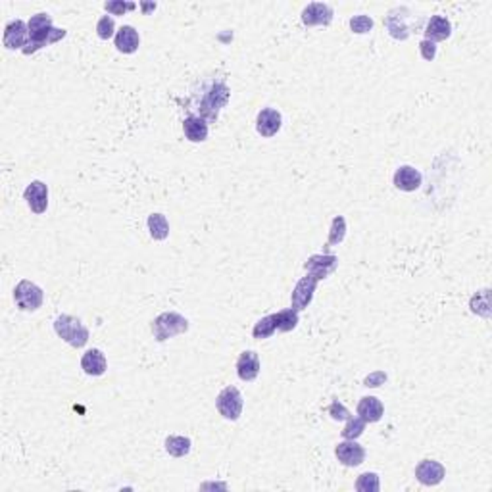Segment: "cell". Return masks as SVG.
Segmentation results:
<instances>
[{
    "label": "cell",
    "mask_w": 492,
    "mask_h": 492,
    "mask_svg": "<svg viewBox=\"0 0 492 492\" xmlns=\"http://www.w3.org/2000/svg\"><path fill=\"white\" fill-rule=\"evenodd\" d=\"M29 43L24 48V54L26 56H31L37 51H41L44 46H51V44L58 43L62 41L68 31L66 29H58V27L52 26V17L51 14L46 12H41V14H35L31 19H29Z\"/></svg>",
    "instance_id": "6da1fadb"
},
{
    "label": "cell",
    "mask_w": 492,
    "mask_h": 492,
    "mask_svg": "<svg viewBox=\"0 0 492 492\" xmlns=\"http://www.w3.org/2000/svg\"><path fill=\"white\" fill-rule=\"evenodd\" d=\"M229 86L225 85L224 81H210L200 89V98L197 102V110H199L200 118L208 121H216L221 108H225V104L229 102Z\"/></svg>",
    "instance_id": "7a4b0ae2"
},
{
    "label": "cell",
    "mask_w": 492,
    "mask_h": 492,
    "mask_svg": "<svg viewBox=\"0 0 492 492\" xmlns=\"http://www.w3.org/2000/svg\"><path fill=\"white\" fill-rule=\"evenodd\" d=\"M54 331L56 335L68 343L69 346L73 348H83V346L89 343V329L73 316H68V313H62L56 318L54 321Z\"/></svg>",
    "instance_id": "3957f363"
},
{
    "label": "cell",
    "mask_w": 492,
    "mask_h": 492,
    "mask_svg": "<svg viewBox=\"0 0 492 492\" xmlns=\"http://www.w3.org/2000/svg\"><path fill=\"white\" fill-rule=\"evenodd\" d=\"M150 329H152V335H154L156 340L164 343V340H170L177 335L187 333L189 331V321L177 311H164L152 321Z\"/></svg>",
    "instance_id": "277c9868"
},
{
    "label": "cell",
    "mask_w": 492,
    "mask_h": 492,
    "mask_svg": "<svg viewBox=\"0 0 492 492\" xmlns=\"http://www.w3.org/2000/svg\"><path fill=\"white\" fill-rule=\"evenodd\" d=\"M14 302L21 311H37L44 302L43 289L24 279L14 289Z\"/></svg>",
    "instance_id": "5b68a950"
},
{
    "label": "cell",
    "mask_w": 492,
    "mask_h": 492,
    "mask_svg": "<svg viewBox=\"0 0 492 492\" xmlns=\"http://www.w3.org/2000/svg\"><path fill=\"white\" fill-rule=\"evenodd\" d=\"M217 412L224 415L225 419L229 421H237L242 414L244 408V398H242L241 390L237 387H225L216 398Z\"/></svg>",
    "instance_id": "8992f818"
},
{
    "label": "cell",
    "mask_w": 492,
    "mask_h": 492,
    "mask_svg": "<svg viewBox=\"0 0 492 492\" xmlns=\"http://www.w3.org/2000/svg\"><path fill=\"white\" fill-rule=\"evenodd\" d=\"M412 17V12L406 6L390 10L389 16L385 17V26L389 29L390 37H394L398 41H406L408 37L412 35V24H408V19Z\"/></svg>",
    "instance_id": "52a82bcc"
},
{
    "label": "cell",
    "mask_w": 492,
    "mask_h": 492,
    "mask_svg": "<svg viewBox=\"0 0 492 492\" xmlns=\"http://www.w3.org/2000/svg\"><path fill=\"white\" fill-rule=\"evenodd\" d=\"M318 283H320V281L313 275H310V273L302 277L293 289V294H291V304H293V306H291V308H294L296 311L306 310L311 304V300H313V293H316V289H318Z\"/></svg>",
    "instance_id": "ba28073f"
},
{
    "label": "cell",
    "mask_w": 492,
    "mask_h": 492,
    "mask_svg": "<svg viewBox=\"0 0 492 492\" xmlns=\"http://www.w3.org/2000/svg\"><path fill=\"white\" fill-rule=\"evenodd\" d=\"M338 268V258L333 254H313L310 258L306 259L304 269L313 275L318 281L321 279H327L329 275L335 273V269Z\"/></svg>",
    "instance_id": "9c48e42d"
},
{
    "label": "cell",
    "mask_w": 492,
    "mask_h": 492,
    "mask_svg": "<svg viewBox=\"0 0 492 492\" xmlns=\"http://www.w3.org/2000/svg\"><path fill=\"white\" fill-rule=\"evenodd\" d=\"M446 477V469L435 459H421L415 467V479L425 486H437Z\"/></svg>",
    "instance_id": "30bf717a"
},
{
    "label": "cell",
    "mask_w": 492,
    "mask_h": 492,
    "mask_svg": "<svg viewBox=\"0 0 492 492\" xmlns=\"http://www.w3.org/2000/svg\"><path fill=\"white\" fill-rule=\"evenodd\" d=\"M29 43V27L26 21L16 19L4 27V46L8 51H24Z\"/></svg>",
    "instance_id": "8fae6325"
},
{
    "label": "cell",
    "mask_w": 492,
    "mask_h": 492,
    "mask_svg": "<svg viewBox=\"0 0 492 492\" xmlns=\"http://www.w3.org/2000/svg\"><path fill=\"white\" fill-rule=\"evenodd\" d=\"M24 199H26L27 206L31 208V212L41 216L48 208V187L43 181H31L24 192Z\"/></svg>",
    "instance_id": "7c38bea8"
},
{
    "label": "cell",
    "mask_w": 492,
    "mask_h": 492,
    "mask_svg": "<svg viewBox=\"0 0 492 492\" xmlns=\"http://www.w3.org/2000/svg\"><path fill=\"white\" fill-rule=\"evenodd\" d=\"M333 21V8L325 2H311L302 10V24L306 27L331 26Z\"/></svg>",
    "instance_id": "4fadbf2b"
},
{
    "label": "cell",
    "mask_w": 492,
    "mask_h": 492,
    "mask_svg": "<svg viewBox=\"0 0 492 492\" xmlns=\"http://www.w3.org/2000/svg\"><path fill=\"white\" fill-rule=\"evenodd\" d=\"M338 462L346 467H358L362 466L363 459H365V450L362 444H358L356 441H343L338 442L337 448H335Z\"/></svg>",
    "instance_id": "5bb4252c"
},
{
    "label": "cell",
    "mask_w": 492,
    "mask_h": 492,
    "mask_svg": "<svg viewBox=\"0 0 492 492\" xmlns=\"http://www.w3.org/2000/svg\"><path fill=\"white\" fill-rule=\"evenodd\" d=\"M283 125V118L275 108H264L256 118V131H258L262 137H275L279 129Z\"/></svg>",
    "instance_id": "9a60e30c"
},
{
    "label": "cell",
    "mask_w": 492,
    "mask_h": 492,
    "mask_svg": "<svg viewBox=\"0 0 492 492\" xmlns=\"http://www.w3.org/2000/svg\"><path fill=\"white\" fill-rule=\"evenodd\" d=\"M259 356L254 352V350H244L239 360H237V375L239 379L244 381V383H250L259 375Z\"/></svg>",
    "instance_id": "2e32d148"
},
{
    "label": "cell",
    "mask_w": 492,
    "mask_h": 492,
    "mask_svg": "<svg viewBox=\"0 0 492 492\" xmlns=\"http://www.w3.org/2000/svg\"><path fill=\"white\" fill-rule=\"evenodd\" d=\"M423 33L427 41L437 44L439 41H446L450 35H452V24H450V19L446 16L435 14V16H431V19L427 21Z\"/></svg>",
    "instance_id": "e0dca14e"
},
{
    "label": "cell",
    "mask_w": 492,
    "mask_h": 492,
    "mask_svg": "<svg viewBox=\"0 0 492 492\" xmlns=\"http://www.w3.org/2000/svg\"><path fill=\"white\" fill-rule=\"evenodd\" d=\"M421 179L423 177H421L419 170H415L412 165H400L394 173L392 183H394L397 189L404 190V192H414L421 187Z\"/></svg>",
    "instance_id": "ac0fdd59"
},
{
    "label": "cell",
    "mask_w": 492,
    "mask_h": 492,
    "mask_svg": "<svg viewBox=\"0 0 492 492\" xmlns=\"http://www.w3.org/2000/svg\"><path fill=\"white\" fill-rule=\"evenodd\" d=\"M81 367H83V372H85L86 375H91V377H100V375H104L106 370H108V362H106V356H104L102 350H98V348L86 350L83 358H81Z\"/></svg>",
    "instance_id": "d6986e66"
},
{
    "label": "cell",
    "mask_w": 492,
    "mask_h": 492,
    "mask_svg": "<svg viewBox=\"0 0 492 492\" xmlns=\"http://www.w3.org/2000/svg\"><path fill=\"white\" fill-rule=\"evenodd\" d=\"M356 414L360 415L365 423H377V421H381L383 414H385V406H383V402H381L379 398L363 397L358 402Z\"/></svg>",
    "instance_id": "ffe728a7"
},
{
    "label": "cell",
    "mask_w": 492,
    "mask_h": 492,
    "mask_svg": "<svg viewBox=\"0 0 492 492\" xmlns=\"http://www.w3.org/2000/svg\"><path fill=\"white\" fill-rule=\"evenodd\" d=\"M113 43H116V48L123 54H133V52L138 51L140 37H138V31L133 26H123L113 37Z\"/></svg>",
    "instance_id": "44dd1931"
},
{
    "label": "cell",
    "mask_w": 492,
    "mask_h": 492,
    "mask_svg": "<svg viewBox=\"0 0 492 492\" xmlns=\"http://www.w3.org/2000/svg\"><path fill=\"white\" fill-rule=\"evenodd\" d=\"M183 133L190 143H204L208 138V121L200 116H189L183 121Z\"/></svg>",
    "instance_id": "7402d4cb"
},
{
    "label": "cell",
    "mask_w": 492,
    "mask_h": 492,
    "mask_svg": "<svg viewBox=\"0 0 492 492\" xmlns=\"http://www.w3.org/2000/svg\"><path fill=\"white\" fill-rule=\"evenodd\" d=\"M164 446H165V452H167L170 456H173V458H183V456H187V454L190 452L192 442H190V439H187V437L172 435V437L165 439Z\"/></svg>",
    "instance_id": "603a6c76"
},
{
    "label": "cell",
    "mask_w": 492,
    "mask_h": 492,
    "mask_svg": "<svg viewBox=\"0 0 492 492\" xmlns=\"http://www.w3.org/2000/svg\"><path fill=\"white\" fill-rule=\"evenodd\" d=\"M148 231L154 241H165L170 235V224L162 214H152L148 216Z\"/></svg>",
    "instance_id": "cb8c5ba5"
},
{
    "label": "cell",
    "mask_w": 492,
    "mask_h": 492,
    "mask_svg": "<svg viewBox=\"0 0 492 492\" xmlns=\"http://www.w3.org/2000/svg\"><path fill=\"white\" fill-rule=\"evenodd\" d=\"M273 318H275L277 331H281V333H289V331L296 329L298 320H300V318H298V311L294 310V308H286V310L277 311V313H273Z\"/></svg>",
    "instance_id": "d4e9b609"
},
{
    "label": "cell",
    "mask_w": 492,
    "mask_h": 492,
    "mask_svg": "<svg viewBox=\"0 0 492 492\" xmlns=\"http://www.w3.org/2000/svg\"><path fill=\"white\" fill-rule=\"evenodd\" d=\"M365 425L367 423L363 421L360 415H350V417L346 419L345 429L340 431V435H343V439H346V441H356V439H360L363 435Z\"/></svg>",
    "instance_id": "484cf974"
},
{
    "label": "cell",
    "mask_w": 492,
    "mask_h": 492,
    "mask_svg": "<svg viewBox=\"0 0 492 492\" xmlns=\"http://www.w3.org/2000/svg\"><path fill=\"white\" fill-rule=\"evenodd\" d=\"M346 237V219L343 216H335L329 227L327 246H338Z\"/></svg>",
    "instance_id": "4316f807"
},
{
    "label": "cell",
    "mask_w": 492,
    "mask_h": 492,
    "mask_svg": "<svg viewBox=\"0 0 492 492\" xmlns=\"http://www.w3.org/2000/svg\"><path fill=\"white\" fill-rule=\"evenodd\" d=\"M277 331V325H275V318H273V313L271 316H266V318H262V320L254 325V329H252V337L258 338V340H264V338H269L275 335Z\"/></svg>",
    "instance_id": "83f0119b"
},
{
    "label": "cell",
    "mask_w": 492,
    "mask_h": 492,
    "mask_svg": "<svg viewBox=\"0 0 492 492\" xmlns=\"http://www.w3.org/2000/svg\"><path fill=\"white\" fill-rule=\"evenodd\" d=\"M379 475L377 473H362L356 481V491L360 492H379Z\"/></svg>",
    "instance_id": "f1b7e54d"
},
{
    "label": "cell",
    "mask_w": 492,
    "mask_h": 492,
    "mask_svg": "<svg viewBox=\"0 0 492 492\" xmlns=\"http://www.w3.org/2000/svg\"><path fill=\"white\" fill-rule=\"evenodd\" d=\"M491 302H489V291H481L477 293L473 298H471V311L473 313H479L483 318H489L491 316Z\"/></svg>",
    "instance_id": "f546056e"
},
{
    "label": "cell",
    "mask_w": 492,
    "mask_h": 492,
    "mask_svg": "<svg viewBox=\"0 0 492 492\" xmlns=\"http://www.w3.org/2000/svg\"><path fill=\"white\" fill-rule=\"evenodd\" d=\"M116 21H113L112 16H102L100 19H98V24H96V35H98V39H102V41H108V39H112V37H116Z\"/></svg>",
    "instance_id": "4dcf8cb0"
},
{
    "label": "cell",
    "mask_w": 492,
    "mask_h": 492,
    "mask_svg": "<svg viewBox=\"0 0 492 492\" xmlns=\"http://www.w3.org/2000/svg\"><path fill=\"white\" fill-rule=\"evenodd\" d=\"M137 8L135 2H123V0H110L104 4V10L112 16H123L125 12H131V10Z\"/></svg>",
    "instance_id": "1f68e13d"
},
{
    "label": "cell",
    "mask_w": 492,
    "mask_h": 492,
    "mask_svg": "<svg viewBox=\"0 0 492 492\" xmlns=\"http://www.w3.org/2000/svg\"><path fill=\"white\" fill-rule=\"evenodd\" d=\"M350 29L358 35L370 33L373 29V19L365 14H360V16H354L350 19Z\"/></svg>",
    "instance_id": "d6a6232c"
},
{
    "label": "cell",
    "mask_w": 492,
    "mask_h": 492,
    "mask_svg": "<svg viewBox=\"0 0 492 492\" xmlns=\"http://www.w3.org/2000/svg\"><path fill=\"white\" fill-rule=\"evenodd\" d=\"M327 412L335 421H346V419L352 415L350 414V410H348L343 402H338V400H333V402H331V406L327 408Z\"/></svg>",
    "instance_id": "836d02e7"
},
{
    "label": "cell",
    "mask_w": 492,
    "mask_h": 492,
    "mask_svg": "<svg viewBox=\"0 0 492 492\" xmlns=\"http://www.w3.org/2000/svg\"><path fill=\"white\" fill-rule=\"evenodd\" d=\"M419 54H421L423 60L432 62L435 60V56H437V44L431 43V41H427V39H423V41L419 43Z\"/></svg>",
    "instance_id": "e575fe53"
},
{
    "label": "cell",
    "mask_w": 492,
    "mask_h": 492,
    "mask_svg": "<svg viewBox=\"0 0 492 492\" xmlns=\"http://www.w3.org/2000/svg\"><path fill=\"white\" fill-rule=\"evenodd\" d=\"M387 381V373H383V372H375V373H372V375H367L365 379H363V385L365 387H381L383 383Z\"/></svg>",
    "instance_id": "d590c367"
},
{
    "label": "cell",
    "mask_w": 492,
    "mask_h": 492,
    "mask_svg": "<svg viewBox=\"0 0 492 492\" xmlns=\"http://www.w3.org/2000/svg\"><path fill=\"white\" fill-rule=\"evenodd\" d=\"M140 6H143V10H145V12H150V10L156 8V4H140Z\"/></svg>",
    "instance_id": "8d00e7d4"
}]
</instances>
